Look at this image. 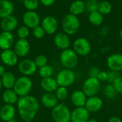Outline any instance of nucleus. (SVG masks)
<instances>
[{
	"label": "nucleus",
	"mask_w": 122,
	"mask_h": 122,
	"mask_svg": "<svg viewBox=\"0 0 122 122\" xmlns=\"http://www.w3.org/2000/svg\"><path fill=\"white\" fill-rule=\"evenodd\" d=\"M56 95L53 93H44L41 97V104L47 109H53L59 103Z\"/></svg>",
	"instance_id": "nucleus-23"
},
{
	"label": "nucleus",
	"mask_w": 122,
	"mask_h": 122,
	"mask_svg": "<svg viewBox=\"0 0 122 122\" xmlns=\"http://www.w3.org/2000/svg\"><path fill=\"white\" fill-rule=\"evenodd\" d=\"M32 29H33V30H32V34H33L34 37L35 38H36V39H42V38L44 37L45 34H46L44 29L43 27H42L41 26H40V25H39V26L34 27V28Z\"/></svg>",
	"instance_id": "nucleus-37"
},
{
	"label": "nucleus",
	"mask_w": 122,
	"mask_h": 122,
	"mask_svg": "<svg viewBox=\"0 0 122 122\" xmlns=\"http://www.w3.org/2000/svg\"><path fill=\"white\" fill-rule=\"evenodd\" d=\"M16 107L19 115L23 121L33 120L38 113L39 103L36 97L28 95L19 97Z\"/></svg>",
	"instance_id": "nucleus-1"
},
{
	"label": "nucleus",
	"mask_w": 122,
	"mask_h": 122,
	"mask_svg": "<svg viewBox=\"0 0 122 122\" xmlns=\"http://www.w3.org/2000/svg\"><path fill=\"white\" fill-rule=\"evenodd\" d=\"M33 87V83L31 78L28 76H21L16 79L14 86V91L19 97H23L29 95Z\"/></svg>",
	"instance_id": "nucleus-4"
},
{
	"label": "nucleus",
	"mask_w": 122,
	"mask_h": 122,
	"mask_svg": "<svg viewBox=\"0 0 122 122\" xmlns=\"http://www.w3.org/2000/svg\"><path fill=\"white\" fill-rule=\"evenodd\" d=\"M17 25H18V20L13 15H10L9 17L2 19L1 22V27L2 30L4 32H11L13 30H14L16 28Z\"/></svg>",
	"instance_id": "nucleus-21"
},
{
	"label": "nucleus",
	"mask_w": 122,
	"mask_h": 122,
	"mask_svg": "<svg viewBox=\"0 0 122 122\" xmlns=\"http://www.w3.org/2000/svg\"><path fill=\"white\" fill-rule=\"evenodd\" d=\"M16 122V120L15 119H13L10 120L9 122Z\"/></svg>",
	"instance_id": "nucleus-47"
},
{
	"label": "nucleus",
	"mask_w": 122,
	"mask_h": 122,
	"mask_svg": "<svg viewBox=\"0 0 122 122\" xmlns=\"http://www.w3.org/2000/svg\"><path fill=\"white\" fill-rule=\"evenodd\" d=\"M2 88V84H1V78H0V90Z\"/></svg>",
	"instance_id": "nucleus-48"
},
{
	"label": "nucleus",
	"mask_w": 122,
	"mask_h": 122,
	"mask_svg": "<svg viewBox=\"0 0 122 122\" xmlns=\"http://www.w3.org/2000/svg\"><path fill=\"white\" fill-rule=\"evenodd\" d=\"M107 63L108 68L111 70L119 73L122 70V54L114 53L109 55Z\"/></svg>",
	"instance_id": "nucleus-14"
},
{
	"label": "nucleus",
	"mask_w": 122,
	"mask_h": 122,
	"mask_svg": "<svg viewBox=\"0 0 122 122\" xmlns=\"http://www.w3.org/2000/svg\"><path fill=\"white\" fill-rule=\"evenodd\" d=\"M90 118V113L85 107H77L71 114V122H87Z\"/></svg>",
	"instance_id": "nucleus-13"
},
{
	"label": "nucleus",
	"mask_w": 122,
	"mask_h": 122,
	"mask_svg": "<svg viewBox=\"0 0 122 122\" xmlns=\"http://www.w3.org/2000/svg\"><path fill=\"white\" fill-rule=\"evenodd\" d=\"M89 20L92 24L94 26H99L103 23L104 17L99 12L95 11L92 13H89Z\"/></svg>",
	"instance_id": "nucleus-28"
},
{
	"label": "nucleus",
	"mask_w": 122,
	"mask_h": 122,
	"mask_svg": "<svg viewBox=\"0 0 122 122\" xmlns=\"http://www.w3.org/2000/svg\"><path fill=\"white\" fill-rule=\"evenodd\" d=\"M0 58L1 62L7 66L13 67L18 63L19 57L11 49L2 50L0 54Z\"/></svg>",
	"instance_id": "nucleus-11"
},
{
	"label": "nucleus",
	"mask_w": 122,
	"mask_h": 122,
	"mask_svg": "<svg viewBox=\"0 0 122 122\" xmlns=\"http://www.w3.org/2000/svg\"><path fill=\"white\" fill-rule=\"evenodd\" d=\"M61 27L64 33L68 35H73L78 32L80 27L79 19L77 16L68 14L63 18Z\"/></svg>",
	"instance_id": "nucleus-2"
},
{
	"label": "nucleus",
	"mask_w": 122,
	"mask_h": 122,
	"mask_svg": "<svg viewBox=\"0 0 122 122\" xmlns=\"http://www.w3.org/2000/svg\"><path fill=\"white\" fill-rule=\"evenodd\" d=\"M87 122H98L96 119H89V121Z\"/></svg>",
	"instance_id": "nucleus-45"
},
{
	"label": "nucleus",
	"mask_w": 122,
	"mask_h": 122,
	"mask_svg": "<svg viewBox=\"0 0 122 122\" xmlns=\"http://www.w3.org/2000/svg\"><path fill=\"white\" fill-rule=\"evenodd\" d=\"M23 122H34L32 120H28V121H24Z\"/></svg>",
	"instance_id": "nucleus-49"
},
{
	"label": "nucleus",
	"mask_w": 122,
	"mask_h": 122,
	"mask_svg": "<svg viewBox=\"0 0 122 122\" xmlns=\"http://www.w3.org/2000/svg\"><path fill=\"white\" fill-rule=\"evenodd\" d=\"M14 42V37L11 32L3 31L0 33V49L2 50L11 49Z\"/></svg>",
	"instance_id": "nucleus-18"
},
{
	"label": "nucleus",
	"mask_w": 122,
	"mask_h": 122,
	"mask_svg": "<svg viewBox=\"0 0 122 122\" xmlns=\"http://www.w3.org/2000/svg\"><path fill=\"white\" fill-rule=\"evenodd\" d=\"M59 60L64 68L70 70L76 67L79 62L78 55L73 49L70 48L62 50L59 56Z\"/></svg>",
	"instance_id": "nucleus-3"
},
{
	"label": "nucleus",
	"mask_w": 122,
	"mask_h": 122,
	"mask_svg": "<svg viewBox=\"0 0 122 122\" xmlns=\"http://www.w3.org/2000/svg\"><path fill=\"white\" fill-rule=\"evenodd\" d=\"M101 88V82L97 78L89 77L83 83L82 91L88 97L95 96L98 94Z\"/></svg>",
	"instance_id": "nucleus-6"
},
{
	"label": "nucleus",
	"mask_w": 122,
	"mask_h": 122,
	"mask_svg": "<svg viewBox=\"0 0 122 122\" xmlns=\"http://www.w3.org/2000/svg\"><path fill=\"white\" fill-rule=\"evenodd\" d=\"M87 100V96L81 90L74 91L71 95V101L72 104L77 107H84Z\"/></svg>",
	"instance_id": "nucleus-20"
},
{
	"label": "nucleus",
	"mask_w": 122,
	"mask_h": 122,
	"mask_svg": "<svg viewBox=\"0 0 122 122\" xmlns=\"http://www.w3.org/2000/svg\"><path fill=\"white\" fill-rule=\"evenodd\" d=\"M76 80V75L72 70L63 69L60 70L56 77V81L59 86L61 87H69L71 86Z\"/></svg>",
	"instance_id": "nucleus-7"
},
{
	"label": "nucleus",
	"mask_w": 122,
	"mask_h": 122,
	"mask_svg": "<svg viewBox=\"0 0 122 122\" xmlns=\"http://www.w3.org/2000/svg\"><path fill=\"white\" fill-rule=\"evenodd\" d=\"M112 84L117 92L122 95V76H119Z\"/></svg>",
	"instance_id": "nucleus-38"
},
{
	"label": "nucleus",
	"mask_w": 122,
	"mask_h": 122,
	"mask_svg": "<svg viewBox=\"0 0 122 122\" xmlns=\"http://www.w3.org/2000/svg\"><path fill=\"white\" fill-rule=\"evenodd\" d=\"M13 47V50L19 58H25L30 51V44L26 39L17 40Z\"/></svg>",
	"instance_id": "nucleus-10"
},
{
	"label": "nucleus",
	"mask_w": 122,
	"mask_h": 122,
	"mask_svg": "<svg viewBox=\"0 0 122 122\" xmlns=\"http://www.w3.org/2000/svg\"><path fill=\"white\" fill-rule=\"evenodd\" d=\"M54 43L57 48L61 50H64L69 48L71 45V40L69 35L66 33L59 32L54 36Z\"/></svg>",
	"instance_id": "nucleus-16"
},
{
	"label": "nucleus",
	"mask_w": 122,
	"mask_h": 122,
	"mask_svg": "<svg viewBox=\"0 0 122 122\" xmlns=\"http://www.w3.org/2000/svg\"><path fill=\"white\" fill-rule=\"evenodd\" d=\"M39 1L45 6H50L55 3L56 0H39Z\"/></svg>",
	"instance_id": "nucleus-42"
},
{
	"label": "nucleus",
	"mask_w": 122,
	"mask_h": 122,
	"mask_svg": "<svg viewBox=\"0 0 122 122\" xmlns=\"http://www.w3.org/2000/svg\"><path fill=\"white\" fill-rule=\"evenodd\" d=\"M6 73V70H5V68L2 65H0V78L2 77V76Z\"/></svg>",
	"instance_id": "nucleus-44"
},
{
	"label": "nucleus",
	"mask_w": 122,
	"mask_h": 122,
	"mask_svg": "<svg viewBox=\"0 0 122 122\" xmlns=\"http://www.w3.org/2000/svg\"><path fill=\"white\" fill-rule=\"evenodd\" d=\"M34 61L36 65L37 66V68H40L43 66H45L46 65L48 64V58L46 56H45L44 55H37L35 58Z\"/></svg>",
	"instance_id": "nucleus-36"
},
{
	"label": "nucleus",
	"mask_w": 122,
	"mask_h": 122,
	"mask_svg": "<svg viewBox=\"0 0 122 122\" xmlns=\"http://www.w3.org/2000/svg\"><path fill=\"white\" fill-rule=\"evenodd\" d=\"M97 79L100 82H104V81H107L108 80V72L101 70L99 74L97 76Z\"/></svg>",
	"instance_id": "nucleus-41"
},
{
	"label": "nucleus",
	"mask_w": 122,
	"mask_h": 122,
	"mask_svg": "<svg viewBox=\"0 0 122 122\" xmlns=\"http://www.w3.org/2000/svg\"><path fill=\"white\" fill-rule=\"evenodd\" d=\"M119 37H120V38L122 40V29L119 31Z\"/></svg>",
	"instance_id": "nucleus-46"
},
{
	"label": "nucleus",
	"mask_w": 122,
	"mask_h": 122,
	"mask_svg": "<svg viewBox=\"0 0 122 122\" xmlns=\"http://www.w3.org/2000/svg\"><path fill=\"white\" fill-rule=\"evenodd\" d=\"M85 11V3L81 0H76L73 1L69 7L70 14L75 16L82 14Z\"/></svg>",
	"instance_id": "nucleus-27"
},
{
	"label": "nucleus",
	"mask_w": 122,
	"mask_h": 122,
	"mask_svg": "<svg viewBox=\"0 0 122 122\" xmlns=\"http://www.w3.org/2000/svg\"><path fill=\"white\" fill-rule=\"evenodd\" d=\"M41 27L44 29L46 34L53 35L58 29V22L54 17L46 16L42 20Z\"/></svg>",
	"instance_id": "nucleus-15"
},
{
	"label": "nucleus",
	"mask_w": 122,
	"mask_h": 122,
	"mask_svg": "<svg viewBox=\"0 0 122 122\" xmlns=\"http://www.w3.org/2000/svg\"><path fill=\"white\" fill-rule=\"evenodd\" d=\"M2 87H4L6 89H13L16 81L15 75L9 71H6V73L1 78Z\"/></svg>",
	"instance_id": "nucleus-26"
},
{
	"label": "nucleus",
	"mask_w": 122,
	"mask_h": 122,
	"mask_svg": "<svg viewBox=\"0 0 122 122\" xmlns=\"http://www.w3.org/2000/svg\"><path fill=\"white\" fill-rule=\"evenodd\" d=\"M73 50L80 56L88 55L92 50L90 42L84 37H79L74 40L73 43Z\"/></svg>",
	"instance_id": "nucleus-8"
},
{
	"label": "nucleus",
	"mask_w": 122,
	"mask_h": 122,
	"mask_svg": "<svg viewBox=\"0 0 122 122\" xmlns=\"http://www.w3.org/2000/svg\"><path fill=\"white\" fill-rule=\"evenodd\" d=\"M29 33H30L29 28H28L25 25L19 27L16 31V34L19 39H26L29 37Z\"/></svg>",
	"instance_id": "nucleus-34"
},
{
	"label": "nucleus",
	"mask_w": 122,
	"mask_h": 122,
	"mask_svg": "<svg viewBox=\"0 0 122 122\" xmlns=\"http://www.w3.org/2000/svg\"><path fill=\"white\" fill-rule=\"evenodd\" d=\"M108 122H122V121L120 118H119L117 116H112L109 119Z\"/></svg>",
	"instance_id": "nucleus-43"
},
{
	"label": "nucleus",
	"mask_w": 122,
	"mask_h": 122,
	"mask_svg": "<svg viewBox=\"0 0 122 122\" xmlns=\"http://www.w3.org/2000/svg\"><path fill=\"white\" fill-rule=\"evenodd\" d=\"M103 106V101L97 96L89 97L87 99L84 107L89 113H97L99 111Z\"/></svg>",
	"instance_id": "nucleus-17"
},
{
	"label": "nucleus",
	"mask_w": 122,
	"mask_h": 122,
	"mask_svg": "<svg viewBox=\"0 0 122 122\" xmlns=\"http://www.w3.org/2000/svg\"><path fill=\"white\" fill-rule=\"evenodd\" d=\"M55 95L57 99L59 101H64L69 96V91L67 88L59 86L56 91H55Z\"/></svg>",
	"instance_id": "nucleus-32"
},
{
	"label": "nucleus",
	"mask_w": 122,
	"mask_h": 122,
	"mask_svg": "<svg viewBox=\"0 0 122 122\" xmlns=\"http://www.w3.org/2000/svg\"><path fill=\"white\" fill-rule=\"evenodd\" d=\"M119 76H120L119 72H116V71L111 70V71L108 72V80H107V81H108L109 83H112H112H114V81Z\"/></svg>",
	"instance_id": "nucleus-39"
},
{
	"label": "nucleus",
	"mask_w": 122,
	"mask_h": 122,
	"mask_svg": "<svg viewBox=\"0 0 122 122\" xmlns=\"http://www.w3.org/2000/svg\"><path fill=\"white\" fill-rule=\"evenodd\" d=\"M104 96L107 99H114L117 93L113 84H112V83H109L105 86V88L104 89Z\"/></svg>",
	"instance_id": "nucleus-31"
},
{
	"label": "nucleus",
	"mask_w": 122,
	"mask_h": 122,
	"mask_svg": "<svg viewBox=\"0 0 122 122\" xmlns=\"http://www.w3.org/2000/svg\"><path fill=\"white\" fill-rule=\"evenodd\" d=\"M14 6L13 3L9 0H0V18L4 19L12 15Z\"/></svg>",
	"instance_id": "nucleus-24"
},
{
	"label": "nucleus",
	"mask_w": 122,
	"mask_h": 122,
	"mask_svg": "<svg viewBox=\"0 0 122 122\" xmlns=\"http://www.w3.org/2000/svg\"><path fill=\"white\" fill-rule=\"evenodd\" d=\"M40 86L46 93H54L59 87L56 78L52 77L42 78L40 83Z\"/></svg>",
	"instance_id": "nucleus-22"
},
{
	"label": "nucleus",
	"mask_w": 122,
	"mask_h": 122,
	"mask_svg": "<svg viewBox=\"0 0 122 122\" xmlns=\"http://www.w3.org/2000/svg\"><path fill=\"white\" fill-rule=\"evenodd\" d=\"M37 68L34 61L28 58L21 60L18 64V70L24 76L29 77L34 75L36 72Z\"/></svg>",
	"instance_id": "nucleus-9"
},
{
	"label": "nucleus",
	"mask_w": 122,
	"mask_h": 122,
	"mask_svg": "<svg viewBox=\"0 0 122 122\" xmlns=\"http://www.w3.org/2000/svg\"><path fill=\"white\" fill-rule=\"evenodd\" d=\"M112 10V6L110 2L107 1H102L99 3L98 12H99L102 15L109 14Z\"/></svg>",
	"instance_id": "nucleus-30"
},
{
	"label": "nucleus",
	"mask_w": 122,
	"mask_h": 122,
	"mask_svg": "<svg viewBox=\"0 0 122 122\" xmlns=\"http://www.w3.org/2000/svg\"><path fill=\"white\" fill-rule=\"evenodd\" d=\"M23 3L27 11H35L39 6V0H24Z\"/></svg>",
	"instance_id": "nucleus-35"
},
{
	"label": "nucleus",
	"mask_w": 122,
	"mask_h": 122,
	"mask_svg": "<svg viewBox=\"0 0 122 122\" xmlns=\"http://www.w3.org/2000/svg\"><path fill=\"white\" fill-rule=\"evenodd\" d=\"M16 109L13 105L4 104L0 109V119L2 122H8L15 118Z\"/></svg>",
	"instance_id": "nucleus-19"
},
{
	"label": "nucleus",
	"mask_w": 122,
	"mask_h": 122,
	"mask_svg": "<svg viewBox=\"0 0 122 122\" xmlns=\"http://www.w3.org/2000/svg\"></svg>",
	"instance_id": "nucleus-51"
},
{
	"label": "nucleus",
	"mask_w": 122,
	"mask_h": 122,
	"mask_svg": "<svg viewBox=\"0 0 122 122\" xmlns=\"http://www.w3.org/2000/svg\"><path fill=\"white\" fill-rule=\"evenodd\" d=\"M71 114L69 109L64 104H58L51 110V117L54 122H70Z\"/></svg>",
	"instance_id": "nucleus-5"
},
{
	"label": "nucleus",
	"mask_w": 122,
	"mask_h": 122,
	"mask_svg": "<svg viewBox=\"0 0 122 122\" xmlns=\"http://www.w3.org/2000/svg\"><path fill=\"white\" fill-rule=\"evenodd\" d=\"M3 101L5 104L14 105L16 104L19 96L16 94V93L14 91V89H6L1 96Z\"/></svg>",
	"instance_id": "nucleus-25"
},
{
	"label": "nucleus",
	"mask_w": 122,
	"mask_h": 122,
	"mask_svg": "<svg viewBox=\"0 0 122 122\" xmlns=\"http://www.w3.org/2000/svg\"><path fill=\"white\" fill-rule=\"evenodd\" d=\"M23 22L29 29H34L39 25L40 17L35 11H27L23 15Z\"/></svg>",
	"instance_id": "nucleus-12"
},
{
	"label": "nucleus",
	"mask_w": 122,
	"mask_h": 122,
	"mask_svg": "<svg viewBox=\"0 0 122 122\" xmlns=\"http://www.w3.org/2000/svg\"><path fill=\"white\" fill-rule=\"evenodd\" d=\"M54 73V68L51 65H48V64L39 69V74L40 77H41L42 78L52 77Z\"/></svg>",
	"instance_id": "nucleus-29"
},
{
	"label": "nucleus",
	"mask_w": 122,
	"mask_h": 122,
	"mask_svg": "<svg viewBox=\"0 0 122 122\" xmlns=\"http://www.w3.org/2000/svg\"><path fill=\"white\" fill-rule=\"evenodd\" d=\"M18 1H24V0H18Z\"/></svg>",
	"instance_id": "nucleus-50"
},
{
	"label": "nucleus",
	"mask_w": 122,
	"mask_h": 122,
	"mask_svg": "<svg viewBox=\"0 0 122 122\" xmlns=\"http://www.w3.org/2000/svg\"><path fill=\"white\" fill-rule=\"evenodd\" d=\"M100 72H101V70L98 67H92L90 69L89 72V77H93V78H97V76H98V75L99 74Z\"/></svg>",
	"instance_id": "nucleus-40"
},
{
	"label": "nucleus",
	"mask_w": 122,
	"mask_h": 122,
	"mask_svg": "<svg viewBox=\"0 0 122 122\" xmlns=\"http://www.w3.org/2000/svg\"><path fill=\"white\" fill-rule=\"evenodd\" d=\"M99 1L97 0H88L85 3V10L92 13L98 10Z\"/></svg>",
	"instance_id": "nucleus-33"
}]
</instances>
